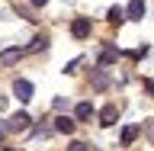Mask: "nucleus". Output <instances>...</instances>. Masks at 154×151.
I'll return each instance as SVG.
<instances>
[{
  "label": "nucleus",
  "mask_w": 154,
  "mask_h": 151,
  "mask_svg": "<svg viewBox=\"0 0 154 151\" xmlns=\"http://www.w3.org/2000/svg\"><path fill=\"white\" fill-rule=\"evenodd\" d=\"M32 93H35V87L29 84V80H23V77H19V80H13V96H16L19 103H29V100H32Z\"/></svg>",
  "instance_id": "obj_1"
},
{
  "label": "nucleus",
  "mask_w": 154,
  "mask_h": 151,
  "mask_svg": "<svg viewBox=\"0 0 154 151\" xmlns=\"http://www.w3.org/2000/svg\"><path fill=\"white\" fill-rule=\"evenodd\" d=\"M29 122H32V119H29V113H16L13 119H7V129H3V132H26Z\"/></svg>",
  "instance_id": "obj_2"
},
{
  "label": "nucleus",
  "mask_w": 154,
  "mask_h": 151,
  "mask_svg": "<svg viewBox=\"0 0 154 151\" xmlns=\"http://www.w3.org/2000/svg\"><path fill=\"white\" fill-rule=\"evenodd\" d=\"M116 122H119V109H116L112 103L103 106V109H100V125H106V129H109V125H116Z\"/></svg>",
  "instance_id": "obj_3"
},
{
  "label": "nucleus",
  "mask_w": 154,
  "mask_h": 151,
  "mask_svg": "<svg viewBox=\"0 0 154 151\" xmlns=\"http://www.w3.org/2000/svg\"><path fill=\"white\" fill-rule=\"evenodd\" d=\"M90 84H93L96 90H106V87H109V74H106L103 68H96V71H90Z\"/></svg>",
  "instance_id": "obj_4"
},
{
  "label": "nucleus",
  "mask_w": 154,
  "mask_h": 151,
  "mask_svg": "<svg viewBox=\"0 0 154 151\" xmlns=\"http://www.w3.org/2000/svg\"><path fill=\"white\" fill-rule=\"evenodd\" d=\"M122 13H125V19H141L144 16V0H132Z\"/></svg>",
  "instance_id": "obj_5"
},
{
  "label": "nucleus",
  "mask_w": 154,
  "mask_h": 151,
  "mask_svg": "<svg viewBox=\"0 0 154 151\" xmlns=\"http://www.w3.org/2000/svg\"><path fill=\"white\" fill-rule=\"evenodd\" d=\"M55 132L71 135V132H74V119H71V116H55Z\"/></svg>",
  "instance_id": "obj_6"
},
{
  "label": "nucleus",
  "mask_w": 154,
  "mask_h": 151,
  "mask_svg": "<svg viewBox=\"0 0 154 151\" xmlns=\"http://www.w3.org/2000/svg\"><path fill=\"white\" fill-rule=\"evenodd\" d=\"M71 32H74V39H87L90 36V19H74Z\"/></svg>",
  "instance_id": "obj_7"
},
{
  "label": "nucleus",
  "mask_w": 154,
  "mask_h": 151,
  "mask_svg": "<svg viewBox=\"0 0 154 151\" xmlns=\"http://www.w3.org/2000/svg\"><path fill=\"white\" fill-rule=\"evenodd\" d=\"M74 116L80 119V122H87V119H93V103H77Z\"/></svg>",
  "instance_id": "obj_8"
},
{
  "label": "nucleus",
  "mask_w": 154,
  "mask_h": 151,
  "mask_svg": "<svg viewBox=\"0 0 154 151\" xmlns=\"http://www.w3.org/2000/svg\"><path fill=\"white\" fill-rule=\"evenodd\" d=\"M116 55H119L116 48H103V52H100V68H103V64H112V61H116Z\"/></svg>",
  "instance_id": "obj_9"
},
{
  "label": "nucleus",
  "mask_w": 154,
  "mask_h": 151,
  "mask_svg": "<svg viewBox=\"0 0 154 151\" xmlns=\"http://www.w3.org/2000/svg\"><path fill=\"white\" fill-rule=\"evenodd\" d=\"M109 23H112V26L125 23V13H122V7H109Z\"/></svg>",
  "instance_id": "obj_10"
},
{
  "label": "nucleus",
  "mask_w": 154,
  "mask_h": 151,
  "mask_svg": "<svg viewBox=\"0 0 154 151\" xmlns=\"http://www.w3.org/2000/svg\"><path fill=\"white\" fill-rule=\"evenodd\" d=\"M135 135H138V129H135V125H125V129H122V145H132Z\"/></svg>",
  "instance_id": "obj_11"
},
{
  "label": "nucleus",
  "mask_w": 154,
  "mask_h": 151,
  "mask_svg": "<svg viewBox=\"0 0 154 151\" xmlns=\"http://www.w3.org/2000/svg\"><path fill=\"white\" fill-rule=\"evenodd\" d=\"M45 45H48V39H45V36H38V39H32V45H29V52H42Z\"/></svg>",
  "instance_id": "obj_12"
},
{
  "label": "nucleus",
  "mask_w": 154,
  "mask_h": 151,
  "mask_svg": "<svg viewBox=\"0 0 154 151\" xmlns=\"http://www.w3.org/2000/svg\"><path fill=\"white\" fill-rule=\"evenodd\" d=\"M67 151H90V148H87L84 142H71V145H67Z\"/></svg>",
  "instance_id": "obj_13"
},
{
  "label": "nucleus",
  "mask_w": 154,
  "mask_h": 151,
  "mask_svg": "<svg viewBox=\"0 0 154 151\" xmlns=\"http://www.w3.org/2000/svg\"><path fill=\"white\" fill-rule=\"evenodd\" d=\"M29 3H32V7H45L48 0H29Z\"/></svg>",
  "instance_id": "obj_14"
},
{
  "label": "nucleus",
  "mask_w": 154,
  "mask_h": 151,
  "mask_svg": "<svg viewBox=\"0 0 154 151\" xmlns=\"http://www.w3.org/2000/svg\"><path fill=\"white\" fill-rule=\"evenodd\" d=\"M3 109H7V100H3V96H0V113H3Z\"/></svg>",
  "instance_id": "obj_15"
},
{
  "label": "nucleus",
  "mask_w": 154,
  "mask_h": 151,
  "mask_svg": "<svg viewBox=\"0 0 154 151\" xmlns=\"http://www.w3.org/2000/svg\"><path fill=\"white\" fill-rule=\"evenodd\" d=\"M3 138H7V132H3V129H0V145H3Z\"/></svg>",
  "instance_id": "obj_16"
}]
</instances>
